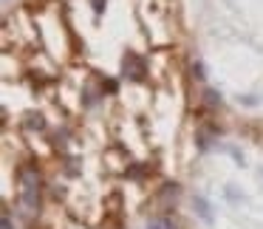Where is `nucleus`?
Instances as JSON below:
<instances>
[{"mask_svg": "<svg viewBox=\"0 0 263 229\" xmlns=\"http://www.w3.org/2000/svg\"><path fill=\"white\" fill-rule=\"evenodd\" d=\"M17 181H20V198H23L26 209L37 212L40 209V173L34 167L23 164L17 170Z\"/></svg>", "mask_w": 263, "mask_h": 229, "instance_id": "obj_1", "label": "nucleus"}, {"mask_svg": "<svg viewBox=\"0 0 263 229\" xmlns=\"http://www.w3.org/2000/svg\"><path fill=\"white\" fill-rule=\"evenodd\" d=\"M122 77L130 82H144L147 80V60L136 51H127L122 57Z\"/></svg>", "mask_w": 263, "mask_h": 229, "instance_id": "obj_2", "label": "nucleus"}, {"mask_svg": "<svg viewBox=\"0 0 263 229\" xmlns=\"http://www.w3.org/2000/svg\"><path fill=\"white\" fill-rule=\"evenodd\" d=\"M193 209H195V215H198L206 226L215 223V212H212V204H210L206 195H193Z\"/></svg>", "mask_w": 263, "mask_h": 229, "instance_id": "obj_3", "label": "nucleus"}, {"mask_svg": "<svg viewBox=\"0 0 263 229\" xmlns=\"http://www.w3.org/2000/svg\"><path fill=\"white\" fill-rule=\"evenodd\" d=\"M26 127H29V130H46V119H43V113H29L26 116Z\"/></svg>", "mask_w": 263, "mask_h": 229, "instance_id": "obj_4", "label": "nucleus"}, {"mask_svg": "<svg viewBox=\"0 0 263 229\" xmlns=\"http://www.w3.org/2000/svg\"><path fill=\"white\" fill-rule=\"evenodd\" d=\"M147 229H178V226L167 215H161V218H153V221L147 223Z\"/></svg>", "mask_w": 263, "mask_h": 229, "instance_id": "obj_5", "label": "nucleus"}, {"mask_svg": "<svg viewBox=\"0 0 263 229\" xmlns=\"http://www.w3.org/2000/svg\"><path fill=\"white\" fill-rule=\"evenodd\" d=\"M223 195H227V201H232V204H240V201H246V198H243V193H238V189H235L232 184H229V187L223 189Z\"/></svg>", "mask_w": 263, "mask_h": 229, "instance_id": "obj_6", "label": "nucleus"}, {"mask_svg": "<svg viewBox=\"0 0 263 229\" xmlns=\"http://www.w3.org/2000/svg\"><path fill=\"white\" fill-rule=\"evenodd\" d=\"M204 102L215 108V105H221V93H218V91H212V88H206V91H204Z\"/></svg>", "mask_w": 263, "mask_h": 229, "instance_id": "obj_7", "label": "nucleus"}, {"mask_svg": "<svg viewBox=\"0 0 263 229\" xmlns=\"http://www.w3.org/2000/svg\"><path fill=\"white\" fill-rule=\"evenodd\" d=\"M88 3H91V9H93V14H97V17H102V14H105L108 0H88Z\"/></svg>", "mask_w": 263, "mask_h": 229, "instance_id": "obj_8", "label": "nucleus"}, {"mask_svg": "<svg viewBox=\"0 0 263 229\" xmlns=\"http://www.w3.org/2000/svg\"><path fill=\"white\" fill-rule=\"evenodd\" d=\"M238 102H240V105H246V108H255V105L260 102V99H257L255 93H243V97H238Z\"/></svg>", "mask_w": 263, "mask_h": 229, "instance_id": "obj_9", "label": "nucleus"}, {"mask_svg": "<svg viewBox=\"0 0 263 229\" xmlns=\"http://www.w3.org/2000/svg\"><path fill=\"white\" fill-rule=\"evenodd\" d=\"M0 226H3V229H14V223H12V212H9V209H3V218H0Z\"/></svg>", "mask_w": 263, "mask_h": 229, "instance_id": "obj_10", "label": "nucleus"}, {"mask_svg": "<svg viewBox=\"0 0 263 229\" xmlns=\"http://www.w3.org/2000/svg\"><path fill=\"white\" fill-rule=\"evenodd\" d=\"M193 77H195V80H204V65H201V63H193Z\"/></svg>", "mask_w": 263, "mask_h": 229, "instance_id": "obj_11", "label": "nucleus"}, {"mask_svg": "<svg viewBox=\"0 0 263 229\" xmlns=\"http://www.w3.org/2000/svg\"><path fill=\"white\" fill-rule=\"evenodd\" d=\"M229 156H232V159L238 161V167H243V153H238L235 147H229Z\"/></svg>", "mask_w": 263, "mask_h": 229, "instance_id": "obj_12", "label": "nucleus"}]
</instances>
